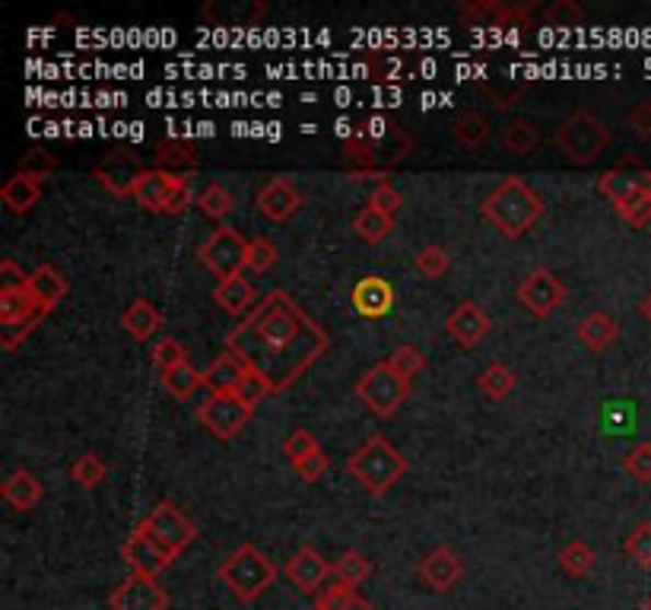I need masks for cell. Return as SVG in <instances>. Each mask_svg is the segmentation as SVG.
<instances>
[{"mask_svg": "<svg viewBox=\"0 0 651 610\" xmlns=\"http://www.w3.org/2000/svg\"><path fill=\"white\" fill-rule=\"evenodd\" d=\"M331 347L324 327L306 315L283 289H271L245 319L229 331L226 350L258 372L271 391L289 388Z\"/></svg>", "mask_w": 651, "mask_h": 610, "instance_id": "cell-1", "label": "cell"}, {"mask_svg": "<svg viewBox=\"0 0 651 610\" xmlns=\"http://www.w3.org/2000/svg\"><path fill=\"white\" fill-rule=\"evenodd\" d=\"M544 210H547L544 197L534 188H527L525 179L518 175H505L480 204V214L509 239H522L527 229L544 217Z\"/></svg>", "mask_w": 651, "mask_h": 610, "instance_id": "cell-2", "label": "cell"}, {"mask_svg": "<svg viewBox=\"0 0 651 610\" xmlns=\"http://www.w3.org/2000/svg\"><path fill=\"white\" fill-rule=\"evenodd\" d=\"M346 471L363 483L373 496H385L407 474V458L388 439L373 436L363 449L350 454Z\"/></svg>", "mask_w": 651, "mask_h": 610, "instance_id": "cell-3", "label": "cell"}, {"mask_svg": "<svg viewBox=\"0 0 651 610\" xmlns=\"http://www.w3.org/2000/svg\"><path fill=\"white\" fill-rule=\"evenodd\" d=\"M219 578L229 585V591L242 601V605H254L277 578V566L258 550L254 544L236 546L229 553V560L219 566Z\"/></svg>", "mask_w": 651, "mask_h": 610, "instance_id": "cell-4", "label": "cell"}, {"mask_svg": "<svg viewBox=\"0 0 651 610\" xmlns=\"http://www.w3.org/2000/svg\"><path fill=\"white\" fill-rule=\"evenodd\" d=\"M553 143L566 153V160L579 162V165H589V162H594L607 150V143H610V128H607L597 115H591L585 108H575V112L557 128Z\"/></svg>", "mask_w": 651, "mask_h": 610, "instance_id": "cell-5", "label": "cell"}, {"mask_svg": "<svg viewBox=\"0 0 651 610\" xmlns=\"http://www.w3.org/2000/svg\"><path fill=\"white\" fill-rule=\"evenodd\" d=\"M356 398L373 411L375 417H391L410 398V379H403L401 372H395L388 362H375L373 369L356 382Z\"/></svg>", "mask_w": 651, "mask_h": 610, "instance_id": "cell-6", "label": "cell"}, {"mask_svg": "<svg viewBox=\"0 0 651 610\" xmlns=\"http://www.w3.org/2000/svg\"><path fill=\"white\" fill-rule=\"evenodd\" d=\"M197 257L207 271H214L219 280H232L242 274L245 257H249V242L239 235L232 226H219L217 232L197 249Z\"/></svg>", "mask_w": 651, "mask_h": 610, "instance_id": "cell-7", "label": "cell"}, {"mask_svg": "<svg viewBox=\"0 0 651 610\" xmlns=\"http://www.w3.org/2000/svg\"><path fill=\"white\" fill-rule=\"evenodd\" d=\"M140 528H144L147 534H153L156 541L165 546L172 556L185 553L187 546L194 544V538H197V525H194L175 503H169V499L156 503L153 513L140 521Z\"/></svg>", "mask_w": 651, "mask_h": 610, "instance_id": "cell-8", "label": "cell"}, {"mask_svg": "<svg viewBox=\"0 0 651 610\" xmlns=\"http://www.w3.org/2000/svg\"><path fill=\"white\" fill-rule=\"evenodd\" d=\"M518 302L525 306L534 319H547L553 309L566 302V284L559 280L550 267H534L525 280L518 284Z\"/></svg>", "mask_w": 651, "mask_h": 610, "instance_id": "cell-9", "label": "cell"}, {"mask_svg": "<svg viewBox=\"0 0 651 610\" xmlns=\"http://www.w3.org/2000/svg\"><path fill=\"white\" fill-rule=\"evenodd\" d=\"M251 417V407L239 394H210L197 407V419L217 436V439H232Z\"/></svg>", "mask_w": 651, "mask_h": 610, "instance_id": "cell-10", "label": "cell"}, {"mask_svg": "<svg viewBox=\"0 0 651 610\" xmlns=\"http://www.w3.org/2000/svg\"><path fill=\"white\" fill-rule=\"evenodd\" d=\"M112 610H169V591L150 576H130L108 595Z\"/></svg>", "mask_w": 651, "mask_h": 610, "instance_id": "cell-11", "label": "cell"}, {"mask_svg": "<svg viewBox=\"0 0 651 610\" xmlns=\"http://www.w3.org/2000/svg\"><path fill=\"white\" fill-rule=\"evenodd\" d=\"M122 556H125V563L130 566V573L134 576H150L156 578L162 569H169L172 566V553L165 550V546L156 541L153 534H147L140 525H137V531L130 534L122 546Z\"/></svg>", "mask_w": 651, "mask_h": 610, "instance_id": "cell-12", "label": "cell"}, {"mask_svg": "<svg viewBox=\"0 0 651 610\" xmlns=\"http://www.w3.org/2000/svg\"><path fill=\"white\" fill-rule=\"evenodd\" d=\"M597 192L617 207V204L636 197V194L651 192V169L632 165V162L614 165V169H607V172L597 175Z\"/></svg>", "mask_w": 651, "mask_h": 610, "instance_id": "cell-13", "label": "cell"}, {"mask_svg": "<svg viewBox=\"0 0 651 610\" xmlns=\"http://www.w3.org/2000/svg\"><path fill=\"white\" fill-rule=\"evenodd\" d=\"M286 576H289V582H293L299 591L318 595V591L328 585V578L334 576V566H331L315 546H302V550H296L293 560L286 563Z\"/></svg>", "mask_w": 651, "mask_h": 610, "instance_id": "cell-14", "label": "cell"}, {"mask_svg": "<svg viewBox=\"0 0 651 610\" xmlns=\"http://www.w3.org/2000/svg\"><path fill=\"white\" fill-rule=\"evenodd\" d=\"M416 573H420V578L433 588V591H452L458 582H461V576H465V566H461V556L452 550V546H435V550H430L423 560H420V566H416Z\"/></svg>", "mask_w": 651, "mask_h": 610, "instance_id": "cell-15", "label": "cell"}, {"mask_svg": "<svg viewBox=\"0 0 651 610\" xmlns=\"http://www.w3.org/2000/svg\"><path fill=\"white\" fill-rule=\"evenodd\" d=\"M445 327H448V334H452L461 347H477V344L490 334L493 319H490L473 299H465V302H458V306L448 312Z\"/></svg>", "mask_w": 651, "mask_h": 610, "instance_id": "cell-16", "label": "cell"}, {"mask_svg": "<svg viewBox=\"0 0 651 610\" xmlns=\"http://www.w3.org/2000/svg\"><path fill=\"white\" fill-rule=\"evenodd\" d=\"M179 179H182V175H172V172H165V169H144V172L137 175V182H134L130 197H134L140 207L153 210V214H165V210H169V200H172V194H175Z\"/></svg>", "mask_w": 651, "mask_h": 610, "instance_id": "cell-17", "label": "cell"}, {"mask_svg": "<svg viewBox=\"0 0 651 610\" xmlns=\"http://www.w3.org/2000/svg\"><path fill=\"white\" fill-rule=\"evenodd\" d=\"M353 309L363 319H385L395 309V287L378 274L359 277L353 287Z\"/></svg>", "mask_w": 651, "mask_h": 610, "instance_id": "cell-18", "label": "cell"}, {"mask_svg": "<svg viewBox=\"0 0 651 610\" xmlns=\"http://www.w3.org/2000/svg\"><path fill=\"white\" fill-rule=\"evenodd\" d=\"M299 204H302V194L296 192V185L289 179H271L258 192V210L271 223H286L299 210Z\"/></svg>", "mask_w": 651, "mask_h": 610, "instance_id": "cell-19", "label": "cell"}, {"mask_svg": "<svg viewBox=\"0 0 651 610\" xmlns=\"http://www.w3.org/2000/svg\"><path fill=\"white\" fill-rule=\"evenodd\" d=\"M140 172H144V165L134 160V157H127V153H112V157H105L93 169L95 182L105 185L108 192L118 194V197L134 192V182H137Z\"/></svg>", "mask_w": 651, "mask_h": 610, "instance_id": "cell-20", "label": "cell"}, {"mask_svg": "<svg viewBox=\"0 0 651 610\" xmlns=\"http://www.w3.org/2000/svg\"><path fill=\"white\" fill-rule=\"evenodd\" d=\"M249 366L236 354L222 350V354L207 366L204 372V385L210 388V394H239L242 382L249 379Z\"/></svg>", "mask_w": 651, "mask_h": 610, "instance_id": "cell-21", "label": "cell"}, {"mask_svg": "<svg viewBox=\"0 0 651 610\" xmlns=\"http://www.w3.org/2000/svg\"><path fill=\"white\" fill-rule=\"evenodd\" d=\"M522 13L499 3V0H470L461 10V23L470 30H505L518 20Z\"/></svg>", "mask_w": 651, "mask_h": 610, "instance_id": "cell-22", "label": "cell"}, {"mask_svg": "<svg viewBox=\"0 0 651 610\" xmlns=\"http://www.w3.org/2000/svg\"><path fill=\"white\" fill-rule=\"evenodd\" d=\"M0 493H3V499H7V506L10 509H16V513H30L38 506V499H42V483L35 474H30L26 468H20V471H13L3 486H0Z\"/></svg>", "mask_w": 651, "mask_h": 610, "instance_id": "cell-23", "label": "cell"}, {"mask_svg": "<svg viewBox=\"0 0 651 610\" xmlns=\"http://www.w3.org/2000/svg\"><path fill=\"white\" fill-rule=\"evenodd\" d=\"M30 292L35 296V302H38L42 312H52L64 296H67V280H64V274L58 267L42 264V267H35L30 274Z\"/></svg>", "mask_w": 651, "mask_h": 610, "instance_id": "cell-24", "label": "cell"}, {"mask_svg": "<svg viewBox=\"0 0 651 610\" xmlns=\"http://www.w3.org/2000/svg\"><path fill=\"white\" fill-rule=\"evenodd\" d=\"M122 324L134 341H150L156 331L162 327V312L159 306H153L150 299L137 296L125 312H122Z\"/></svg>", "mask_w": 651, "mask_h": 610, "instance_id": "cell-25", "label": "cell"}, {"mask_svg": "<svg viewBox=\"0 0 651 610\" xmlns=\"http://www.w3.org/2000/svg\"><path fill=\"white\" fill-rule=\"evenodd\" d=\"M0 200L7 204V210L26 214V210H32V207L42 200V182L26 175V172H13V175L3 182V188H0Z\"/></svg>", "mask_w": 651, "mask_h": 610, "instance_id": "cell-26", "label": "cell"}, {"mask_svg": "<svg viewBox=\"0 0 651 610\" xmlns=\"http://www.w3.org/2000/svg\"><path fill=\"white\" fill-rule=\"evenodd\" d=\"M35 315H42L35 296L30 287L23 289H0V322L3 327H16V324L32 322Z\"/></svg>", "mask_w": 651, "mask_h": 610, "instance_id": "cell-27", "label": "cell"}, {"mask_svg": "<svg viewBox=\"0 0 651 610\" xmlns=\"http://www.w3.org/2000/svg\"><path fill=\"white\" fill-rule=\"evenodd\" d=\"M214 299H217L229 315L245 319L251 309H254V287H251V280H245V277L239 274V277H232V280H219L217 289H214Z\"/></svg>", "mask_w": 651, "mask_h": 610, "instance_id": "cell-28", "label": "cell"}, {"mask_svg": "<svg viewBox=\"0 0 651 610\" xmlns=\"http://www.w3.org/2000/svg\"><path fill=\"white\" fill-rule=\"evenodd\" d=\"M617 334H620V324L614 322L610 315H604V312H591V315H585L579 322V341L594 354L607 350L617 341Z\"/></svg>", "mask_w": 651, "mask_h": 610, "instance_id": "cell-29", "label": "cell"}, {"mask_svg": "<svg viewBox=\"0 0 651 610\" xmlns=\"http://www.w3.org/2000/svg\"><path fill=\"white\" fill-rule=\"evenodd\" d=\"M311 610H373V605L356 591V588H346L338 578L331 585H324L318 595H315V605Z\"/></svg>", "mask_w": 651, "mask_h": 610, "instance_id": "cell-30", "label": "cell"}, {"mask_svg": "<svg viewBox=\"0 0 651 610\" xmlns=\"http://www.w3.org/2000/svg\"><path fill=\"white\" fill-rule=\"evenodd\" d=\"M499 140H502V147L509 150V153H515V157H527V153H534L537 150V143H540V134L537 128L525 122V118H515V122H505L502 130H499Z\"/></svg>", "mask_w": 651, "mask_h": 610, "instance_id": "cell-31", "label": "cell"}, {"mask_svg": "<svg viewBox=\"0 0 651 610\" xmlns=\"http://www.w3.org/2000/svg\"><path fill=\"white\" fill-rule=\"evenodd\" d=\"M353 229H356V235L363 239V242H381L391 229H395V217H388V214H381L378 207L373 204H366L356 217H353Z\"/></svg>", "mask_w": 651, "mask_h": 610, "instance_id": "cell-32", "label": "cell"}, {"mask_svg": "<svg viewBox=\"0 0 651 610\" xmlns=\"http://www.w3.org/2000/svg\"><path fill=\"white\" fill-rule=\"evenodd\" d=\"M559 566H562V573H569L572 578L589 576L591 569L597 566V553L585 541H569L559 550Z\"/></svg>", "mask_w": 651, "mask_h": 610, "instance_id": "cell-33", "label": "cell"}, {"mask_svg": "<svg viewBox=\"0 0 651 610\" xmlns=\"http://www.w3.org/2000/svg\"><path fill=\"white\" fill-rule=\"evenodd\" d=\"M455 140L465 147V150H477V147H483L487 140H490V118L487 115H480V112H465L458 122H455Z\"/></svg>", "mask_w": 651, "mask_h": 610, "instance_id": "cell-34", "label": "cell"}, {"mask_svg": "<svg viewBox=\"0 0 651 610\" xmlns=\"http://www.w3.org/2000/svg\"><path fill=\"white\" fill-rule=\"evenodd\" d=\"M162 385H165V391H169L172 398L185 401V398H191L197 388L204 385V372H201V369H194L191 362H182V366H175V369H165V372H162Z\"/></svg>", "mask_w": 651, "mask_h": 610, "instance_id": "cell-35", "label": "cell"}, {"mask_svg": "<svg viewBox=\"0 0 651 610\" xmlns=\"http://www.w3.org/2000/svg\"><path fill=\"white\" fill-rule=\"evenodd\" d=\"M369 576H373V563L359 550H346L341 560L334 563V578L341 585H346V588H356L359 591V585Z\"/></svg>", "mask_w": 651, "mask_h": 610, "instance_id": "cell-36", "label": "cell"}, {"mask_svg": "<svg viewBox=\"0 0 651 610\" xmlns=\"http://www.w3.org/2000/svg\"><path fill=\"white\" fill-rule=\"evenodd\" d=\"M477 385H480V391H483L487 398L502 401L505 394H512V391H515V385H518V376H515L509 366H502V362H490V366L480 372Z\"/></svg>", "mask_w": 651, "mask_h": 610, "instance_id": "cell-37", "label": "cell"}, {"mask_svg": "<svg viewBox=\"0 0 651 610\" xmlns=\"http://www.w3.org/2000/svg\"><path fill=\"white\" fill-rule=\"evenodd\" d=\"M156 169H165V172H172V175H182L185 169H194L197 160H194V153H191V147L182 143V140H162V143H156Z\"/></svg>", "mask_w": 651, "mask_h": 610, "instance_id": "cell-38", "label": "cell"}, {"mask_svg": "<svg viewBox=\"0 0 651 610\" xmlns=\"http://www.w3.org/2000/svg\"><path fill=\"white\" fill-rule=\"evenodd\" d=\"M623 553L639 566V569H651V521L636 525L626 541H623Z\"/></svg>", "mask_w": 651, "mask_h": 610, "instance_id": "cell-39", "label": "cell"}, {"mask_svg": "<svg viewBox=\"0 0 651 610\" xmlns=\"http://www.w3.org/2000/svg\"><path fill=\"white\" fill-rule=\"evenodd\" d=\"M197 207H201V214L210 217V220H226V217L232 214V194L226 192L219 182H210L204 192L197 194Z\"/></svg>", "mask_w": 651, "mask_h": 610, "instance_id": "cell-40", "label": "cell"}, {"mask_svg": "<svg viewBox=\"0 0 651 610\" xmlns=\"http://www.w3.org/2000/svg\"><path fill=\"white\" fill-rule=\"evenodd\" d=\"M70 477L80 483V486L93 490V486H99V483L108 477V468H105V461H102L95 451H83V454L73 461V468H70Z\"/></svg>", "mask_w": 651, "mask_h": 610, "instance_id": "cell-41", "label": "cell"}, {"mask_svg": "<svg viewBox=\"0 0 651 610\" xmlns=\"http://www.w3.org/2000/svg\"><path fill=\"white\" fill-rule=\"evenodd\" d=\"M277 264V245L264 235H254L249 242V257H245V267L251 274H267L271 267Z\"/></svg>", "mask_w": 651, "mask_h": 610, "instance_id": "cell-42", "label": "cell"}, {"mask_svg": "<svg viewBox=\"0 0 651 610\" xmlns=\"http://www.w3.org/2000/svg\"><path fill=\"white\" fill-rule=\"evenodd\" d=\"M544 20L553 23V26H582L585 23V10L575 0H553L544 10Z\"/></svg>", "mask_w": 651, "mask_h": 610, "instance_id": "cell-43", "label": "cell"}, {"mask_svg": "<svg viewBox=\"0 0 651 610\" xmlns=\"http://www.w3.org/2000/svg\"><path fill=\"white\" fill-rule=\"evenodd\" d=\"M617 214H620L623 220H626L629 226H636V229L649 226L651 223V192L636 194V197H629V200L617 204Z\"/></svg>", "mask_w": 651, "mask_h": 610, "instance_id": "cell-44", "label": "cell"}, {"mask_svg": "<svg viewBox=\"0 0 651 610\" xmlns=\"http://www.w3.org/2000/svg\"><path fill=\"white\" fill-rule=\"evenodd\" d=\"M623 468L632 481L651 483V442H639L636 449H629V454L623 458Z\"/></svg>", "mask_w": 651, "mask_h": 610, "instance_id": "cell-45", "label": "cell"}, {"mask_svg": "<svg viewBox=\"0 0 651 610\" xmlns=\"http://www.w3.org/2000/svg\"><path fill=\"white\" fill-rule=\"evenodd\" d=\"M416 271L426 277V280H438L445 271H448V252L442 245H426L420 255H416Z\"/></svg>", "mask_w": 651, "mask_h": 610, "instance_id": "cell-46", "label": "cell"}, {"mask_svg": "<svg viewBox=\"0 0 651 610\" xmlns=\"http://www.w3.org/2000/svg\"><path fill=\"white\" fill-rule=\"evenodd\" d=\"M395 372H401L403 379H413L423 366H426V356L420 354L416 347H398V350H391V356L385 359Z\"/></svg>", "mask_w": 651, "mask_h": 610, "instance_id": "cell-47", "label": "cell"}, {"mask_svg": "<svg viewBox=\"0 0 651 610\" xmlns=\"http://www.w3.org/2000/svg\"><path fill=\"white\" fill-rule=\"evenodd\" d=\"M153 362L162 369V372H165V369L182 366V362H187L185 344H179L175 337H162V341L153 347Z\"/></svg>", "mask_w": 651, "mask_h": 610, "instance_id": "cell-48", "label": "cell"}, {"mask_svg": "<svg viewBox=\"0 0 651 610\" xmlns=\"http://www.w3.org/2000/svg\"><path fill=\"white\" fill-rule=\"evenodd\" d=\"M55 165H58V160H55L52 153H45V150H30V153L20 160L16 172H26V175L42 182V179H48V175L55 172Z\"/></svg>", "mask_w": 651, "mask_h": 610, "instance_id": "cell-49", "label": "cell"}, {"mask_svg": "<svg viewBox=\"0 0 651 610\" xmlns=\"http://www.w3.org/2000/svg\"><path fill=\"white\" fill-rule=\"evenodd\" d=\"M318 439L311 436L309 429H293L289 436H286V442H283V454L289 458V461H299V458H306L311 451H318Z\"/></svg>", "mask_w": 651, "mask_h": 610, "instance_id": "cell-50", "label": "cell"}, {"mask_svg": "<svg viewBox=\"0 0 651 610\" xmlns=\"http://www.w3.org/2000/svg\"><path fill=\"white\" fill-rule=\"evenodd\" d=\"M369 204L378 207L381 214H388V217H395L398 210L403 207V197L398 188H391L388 182H381V185H375L373 194H369Z\"/></svg>", "mask_w": 651, "mask_h": 610, "instance_id": "cell-51", "label": "cell"}, {"mask_svg": "<svg viewBox=\"0 0 651 610\" xmlns=\"http://www.w3.org/2000/svg\"><path fill=\"white\" fill-rule=\"evenodd\" d=\"M293 471L302 477V481H318L324 471H328V458H324V451H311L306 458H299V461H293Z\"/></svg>", "mask_w": 651, "mask_h": 610, "instance_id": "cell-52", "label": "cell"}, {"mask_svg": "<svg viewBox=\"0 0 651 610\" xmlns=\"http://www.w3.org/2000/svg\"><path fill=\"white\" fill-rule=\"evenodd\" d=\"M30 287V274L13 261V257H3L0 261V289H23Z\"/></svg>", "mask_w": 651, "mask_h": 610, "instance_id": "cell-53", "label": "cell"}, {"mask_svg": "<svg viewBox=\"0 0 651 610\" xmlns=\"http://www.w3.org/2000/svg\"><path fill=\"white\" fill-rule=\"evenodd\" d=\"M267 394H271V385H267V382H264L258 372H249V379H245V382H242V388H239V398L249 404L251 411H254V407H258V404H261Z\"/></svg>", "mask_w": 651, "mask_h": 610, "instance_id": "cell-54", "label": "cell"}, {"mask_svg": "<svg viewBox=\"0 0 651 610\" xmlns=\"http://www.w3.org/2000/svg\"><path fill=\"white\" fill-rule=\"evenodd\" d=\"M626 125L636 130L639 137H651V102L649 99L636 102V105L626 112Z\"/></svg>", "mask_w": 651, "mask_h": 610, "instance_id": "cell-55", "label": "cell"}, {"mask_svg": "<svg viewBox=\"0 0 651 610\" xmlns=\"http://www.w3.org/2000/svg\"><path fill=\"white\" fill-rule=\"evenodd\" d=\"M45 315H48V312L35 315V319H32V322H26V324H16V327H3V331H0V347H3V350H16V347H20V341H23V337H26L32 327L42 322Z\"/></svg>", "mask_w": 651, "mask_h": 610, "instance_id": "cell-56", "label": "cell"}, {"mask_svg": "<svg viewBox=\"0 0 651 610\" xmlns=\"http://www.w3.org/2000/svg\"><path fill=\"white\" fill-rule=\"evenodd\" d=\"M187 204H191V182L182 175V179H179V185H175V194H172V200H169V210H165V214H182Z\"/></svg>", "mask_w": 651, "mask_h": 610, "instance_id": "cell-57", "label": "cell"}, {"mask_svg": "<svg viewBox=\"0 0 651 610\" xmlns=\"http://www.w3.org/2000/svg\"><path fill=\"white\" fill-rule=\"evenodd\" d=\"M639 312H642V319L651 324V292L642 299V302H639Z\"/></svg>", "mask_w": 651, "mask_h": 610, "instance_id": "cell-58", "label": "cell"}, {"mask_svg": "<svg viewBox=\"0 0 651 610\" xmlns=\"http://www.w3.org/2000/svg\"><path fill=\"white\" fill-rule=\"evenodd\" d=\"M642 610H651V595L646 598V601H642Z\"/></svg>", "mask_w": 651, "mask_h": 610, "instance_id": "cell-59", "label": "cell"}]
</instances>
